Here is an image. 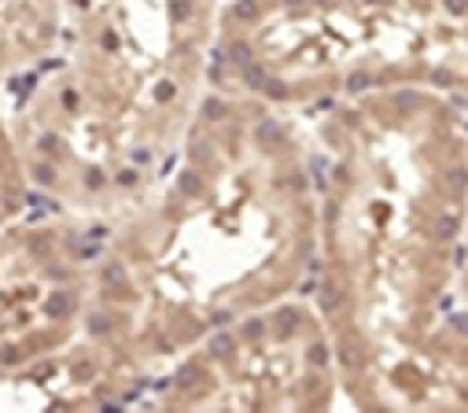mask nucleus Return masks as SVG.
Instances as JSON below:
<instances>
[{
    "instance_id": "f257e3e1",
    "label": "nucleus",
    "mask_w": 468,
    "mask_h": 413,
    "mask_svg": "<svg viewBox=\"0 0 468 413\" xmlns=\"http://www.w3.org/2000/svg\"><path fill=\"white\" fill-rule=\"evenodd\" d=\"M317 163L299 115L210 85L163 177L103 222L81 333L41 376L119 406L207 333L310 288Z\"/></svg>"
},
{
    "instance_id": "f03ea898",
    "label": "nucleus",
    "mask_w": 468,
    "mask_h": 413,
    "mask_svg": "<svg viewBox=\"0 0 468 413\" xmlns=\"http://www.w3.org/2000/svg\"><path fill=\"white\" fill-rule=\"evenodd\" d=\"M303 122L317 163L306 295L332 336L343 406L420 409L424 355L461 302L468 103L399 89Z\"/></svg>"
},
{
    "instance_id": "7ed1b4c3",
    "label": "nucleus",
    "mask_w": 468,
    "mask_h": 413,
    "mask_svg": "<svg viewBox=\"0 0 468 413\" xmlns=\"http://www.w3.org/2000/svg\"><path fill=\"white\" fill-rule=\"evenodd\" d=\"M225 0H63V45L8 119L34 199L107 222L174 163L214 85Z\"/></svg>"
},
{
    "instance_id": "20e7f679",
    "label": "nucleus",
    "mask_w": 468,
    "mask_h": 413,
    "mask_svg": "<svg viewBox=\"0 0 468 413\" xmlns=\"http://www.w3.org/2000/svg\"><path fill=\"white\" fill-rule=\"evenodd\" d=\"M210 78L299 119L399 89L468 103V0H225Z\"/></svg>"
},
{
    "instance_id": "39448f33",
    "label": "nucleus",
    "mask_w": 468,
    "mask_h": 413,
    "mask_svg": "<svg viewBox=\"0 0 468 413\" xmlns=\"http://www.w3.org/2000/svg\"><path fill=\"white\" fill-rule=\"evenodd\" d=\"M137 402L152 409H335L343 387L332 336L303 291L207 333Z\"/></svg>"
},
{
    "instance_id": "423d86ee",
    "label": "nucleus",
    "mask_w": 468,
    "mask_h": 413,
    "mask_svg": "<svg viewBox=\"0 0 468 413\" xmlns=\"http://www.w3.org/2000/svg\"><path fill=\"white\" fill-rule=\"evenodd\" d=\"M63 45V0H0V81L45 70Z\"/></svg>"
},
{
    "instance_id": "0eeeda50",
    "label": "nucleus",
    "mask_w": 468,
    "mask_h": 413,
    "mask_svg": "<svg viewBox=\"0 0 468 413\" xmlns=\"http://www.w3.org/2000/svg\"><path fill=\"white\" fill-rule=\"evenodd\" d=\"M420 409H468V295L431 336L420 373Z\"/></svg>"
},
{
    "instance_id": "6e6552de",
    "label": "nucleus",
    "mask_w": 468,
    "mask_h": 413,
    "mask_svg": "<svg viewBox=\"0 0 468 413\" xmlns=\"http://www.w3.org/2000/svg\"><path fill=\"white\" fill-rule=\"evenodd\" d=\"M30 203H34V192H30L12 126H8V119H0V229L27 218Z\"/></svg>"
},
{
    "instance_id": "1a4fd4ad",
    "label": "nucleus",
    "mask_w": 468,
    "mask_h": 413,
    "mask_svg": "<svg viewBox=\"0 0 468 413\" xmlns=\"http://www.w3.org/2000/svg\"><path fill=\"white\" fill-rule=\"evenodd\" d=\"M461 295H468V237H464V262H461Z\"/></svg>"
}]
</instances>
